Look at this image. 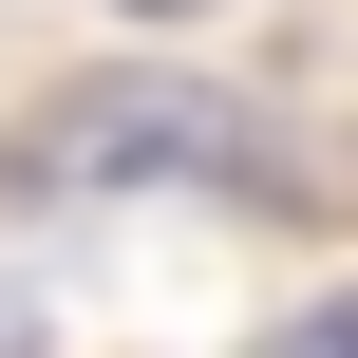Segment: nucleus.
<instances>
[{"instance_id":"obj_2","label":"nucleus","mask_w":358,"mask_h":358,"mask_svg":"<svg viewBox=\"0 0 358 358\" xmlns=\"http://www.w3.org/2000/svg\"><path fill=\"white\" fill-rule=\"evenodd\" d=\"M264 358H358V302H321V321H283Z\"/></svg>"},{"instance_id":"obj_3","label":"nucleus","mask_w":358,"mask_h":358,"mask_svg":"<svg viewBox=\"0 0 358 358\" xmlns=\"http://www.w3.org/2000/svg\"><path fill=\"white\" fill-rule=\"evenodd\" d=\"M0 358H38V302H19V283H0Z\"/></svg>"},{"instance_id":"obj_4","label":"nucleus","mask_w":358,"mask_h":358,"mask_svg":"<svg viewBox=\"0 0 358 358\" xmlns=\"http://www.w3.org/2000/svg\"><path fill=\"white\" fill-rule=\"evenodd\" d=\"M132 19H189V0H132Z\"/></svg>"},{"instance_id":"obj_1","label":"nucleus","mask_w":358,"mask_h":358,"mask_svg":"<svg viewBox=\"0 0 358 358\" xmlns=\"http://www.w3.org/2000/svg\"><path fill=\"white\" fill-rule=\"evenodd\" d=\"M113 170H264V132H245L227 94H170V76L57 94V113L19 132V189H113Z\"/></svg>"}]
</instances>
